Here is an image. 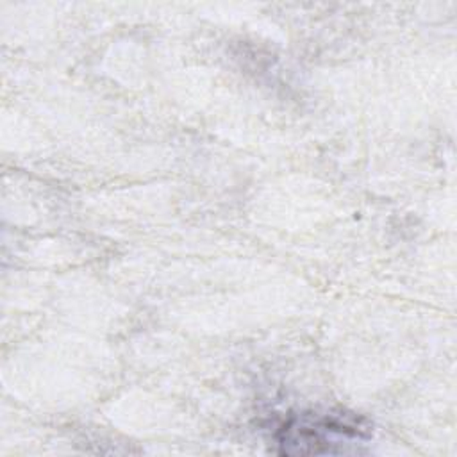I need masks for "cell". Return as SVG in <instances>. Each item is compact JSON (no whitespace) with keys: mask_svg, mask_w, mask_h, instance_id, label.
Instances as JSON below:
<instances>
[{"mask_svg":"<svg viewBox=\"0 0 457 457\" xmlns=\"http://www.w3.org/2000/svg\"><path fill=\"white\" fill-rule=\"evenodd\" d=\"M368 423L353 412H303L291 416L277 432L280 452L296 453H339L346 445L368 437Z\"/></svg>","mask_w":457,"mask_h":457,"instance_id":"1","label":"cell"}]
</instances>
